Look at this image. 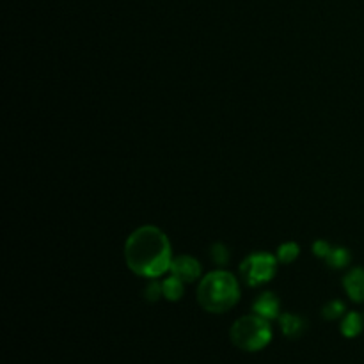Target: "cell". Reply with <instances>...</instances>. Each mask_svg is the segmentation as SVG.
<instances>
[{
	"instance_id": "2",
	"label": "cell",
	"mask_w": 364,
	"mask_h": 364,
	"mask_svg": "<svg viewBox=\"0 0 364 364\" xmlns=\"http://www.w3.org/2000/svg\"><path fill=\"white\" fill-rule=\"evenodd\" d=\"M240 299V288L233 274L226 270H213L206 274L198 287V302L205 311L226 313L237 306Z\"/></svg>"
},
{
	"instance_id": "12",
	"label": "cell",
	"mask_w": 364,
	"mask_h": 364,
	"mask_svg": "<svg viewBox=\"0 0 364 364\" xmlns=\"http://www.w3.org/2000/svg\"><path fill=\"white\" fill-rule=\"evenodd\" d=\"M299 255H301V247L295 242H287L277 249V259L281 263H294L299 258Z\"/></svg>"
},
{
	"instance_id": "7",
	"label": "cell",
	"mask_w": 364,
	"mask_h": 364,
	"mask_svg": "<svg viewBox=\"0 0 364 364\" xmlns=\"http://www.w3.org/2000/svg\"><path fill=\"white\" fill-rule=\"evenodd\" d=\"M252 311L265 320L279 318V299L270 291L262 294L252 304Z\"/></svg>"
},
{
	"instance_id": "5",
	"label": "cell",
	"mask_w": 364,
	"mask_h": 364,
	"mask_svg": "<svg viewBox=\"0 0 364 364\" xmlns=\"http://www.w3.org/2000/svg\"><path fill=\"white\" fill-rule=\"evenodd\" d=\"M171 274L183 283H192L201 276V265L192 256H178L171 263Z\"/></svg>"
},
{
	"instance_id": "6",
	"label": "cell",
	"mask_w": 364,
	"mask_h": 364,
	"mask_svg": "<svg viewBox=\"0 0 364 364\" xmlns=\"http://www.w3.org/2000/svg\"><path fill=\"white\" fill-rule=\"evenodd\" d=\"M343 287L350 301L364 302V269L355 267L345 276Z\"/></svg>"
},
{
	"instance_id": "13",
	"label": "cell",
	"mask_w": 364,
	"mask_h": 364,
	"mask_svg": "<svg viewBox=\"0 0 364 364\" xmlns=\"http://www.w3.org/2000/svg\"><path fill=\"white\" fill-rule=\"evenodd\" d=\"M345 315V304L341 301H331L323 306L322 316L326 320H338Z\"/></svg>"
},
{
	"instance_id": "9",
	"label": "cell",
	"mask_w": 364,
	"mask_h": 364,
	"mask_svg": "<svg viewBox=\"0 0 364 364\" xmlns=\"http://www.w3.org/2000/svg\"><path fill=\"white\" fill-rule=\"evenodd\" d=\"M363 326L364 320L359 313H348L343 318V322H341L340 329L345 338H358L363 333Z\"/></svg>"
},
{
	"instance_id": "10",
	"label": "cell",
	"mask_w": 364,
	"mask_h": 364,
	"mask_svg": "<svg viewBox=\"0 0 364 364\" xmlns=\"http://www.w3.org/2000/svg\"><path fill=\"white\" fill-rule=\"evenodd\" d=\"M162 294L167 301H180L181 295H183V281H180L171 274V277H167L162 283Z\"/></svg>"
},
{
	"instance_id": "4",
	"label": "cell",
	"mask_w": 364,
	"mask_h": 364,
	"mask_svg": "<svg viewBox=\"0 0 364 364\" xmlns=\"http://www.w3.org/2000/svg\"><path fill=\"white\" fill-rule=\"evenodd\" d=\"M277 262H279L277 256H272L270 252H252L240 265L242 279L247 287H259V284L269 283L276 276Z\"/></svg>"
},
{
	"instance_id": "15",
	"label": "cell",
	"mask_w": 364,
	"mask_h": 364,
	"mask_svg": "<svg viewBox=\"0 0 364 364\" xmlns=\"http://www.w3.org/2000/svg\"><path fill=\"white\" fill-rule=\"evenodd\" d=\"M162 295H164V294H162V284H160L159 281L151 279V281H149V283L144 287V297H146V301L156 302L160 297H162Z\"/></svg>"
},
{
	"instance_id": "11",
	"label": "cell",
	"mask_w": 364,
	"mask_h": 364,
	"mask_svg": "<svg viewBox=\"0 0 364 364\" xmlns=\"http://www.w3.org/2000/svg\"><path fill=\"white\" fill-rule=\"evenodd\" d=\"M326 262L331 269H345L350 263V252L345 247H333Z\"/></svg>"
},
{
	"instance_id": "3",
	"label": "cell",
	"mask_w": 364,
	"mask_h": 364,
	"mask_svg": "<svg viewBox=\"0 0 364 364\" xmlns=\"http://www.w3.org/2000/svg\"><path fill=\"white\" fill-rule=\"evenodd\" d=\"M230 338L237 348L244 352H259L272 341V327L259 315H247L231 326Z\"/></svg>"
},
{
	"instance_id": "14",
	"label": "cell",
	"mask_w": 364,
	"mask_h": 364,
	"mask_svg": "<svg viewBox=\"0 0 364 364\" xmlns=\"http://www.w3.org/2000/svg\"><path fill=\"white\" fill-rule=\"evenodd\" d=\"M210 256H212L213 263L219 267H224L228 262H230V251H228L226 245L219 244V242L210 247Z\"/></svg>"
},
{
	"instance_id": "16",
	"label": "cell",
	"mask_w": 364,
	"mask_h": 364,
	"mask_svg": "<svg viewBox=\"0 0 364 364\" xmlns=\"http://www.w3.org/2000/svg\"><path fill=\"white\" fill-rule=\"evenodd\" d=\"M313 252H315V256H318V258H327L331 252V244H327L326 240H316L315 244H313Z\"/></svg>"
},
{
	"instance_id": "1",
	"label": "cell",
	"mask_w": 364,
	"mask_h": 364,
	"mask_svg": "<svg viewBox=\"0 0 364 364\" xmlns=\"http://www.w3.org/2000/svg\"><path fill=\"white\" fill-rule=\"evenodd\" d=\"M124 262L134 274L156 279L173 263V249L169 238L155 226L137 228L124 244Z\"/></svg>"
},
{
	"instance_id": "8",
	"label": "cell",
	"mask_w": 364,
	"mask_h": 364,
	"mask_svg": "<svg viewBox=\"0 0 364 364\" xmlns=\"http://www.w3.org/2000/svg\"><path fill=\"white\" fill-rule=\"evenodd\" d=\"M279 326L284 336L290 338V340H297V338H301L304 334L306 320L302 316L284 313V315L279 316Z\"/></svg>"
}]
</instances>
